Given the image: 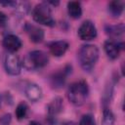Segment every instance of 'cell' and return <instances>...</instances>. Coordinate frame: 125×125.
<instances>
[{
    "mask_svg": "<svg viewBox=\"0 0 125 125\" xmlns=\"http://www.w3.org/2000/svg\"><path fill=\"white\" fill-rule=\"evenodd\" d=\"M31 15H32V19L37 23L51 26V27L56 24V21L54 20V18L52 16L51 8L46 2L37 4L33 8Z\"/></svg>",
    "mask_w": 125,
    "mask_h": 125,
    "instance_id": "obj_3",
    "label": "cell"
},
{
    "mask_svg": "<svg viewBox=\"0 0 125 125\" xmlns=\"http://www.w3.org/2000/svg\"><path fill=\"white\" fill-rule=\"evenodd\" d=\"M24 93L26 98L32 102V103H36L39 100H41L42 98V89L35 83H29L26 85L25 89H24Z\"/></svg>",
    "mask_w": 125,
    "mask_h": 125,
    "instance_id": "obj_12",
    "label": "cell"
},
{
    "mask_svg": "<svg viewBox=\"0 0 125 125\" xmlns=\"http://www.w3.org/2000/svg\"><path fill=\"white\" fill-rule=\"evenodd\" d=\"M12 121V116L10 113H5L0 117V125H10Z\"/></svg>",
    "mask_w": 125,
    "mask_h": 125,
    "instance_id": "obj_22",
    "label": "cell"
},
{
    "mask_svg": "<svg viewBox=\"0 0 125 125\" xmlns=\"http://www.w3.org/2000/svg\"><path fill=\"white\" fill-rule=\"evenodd\" d=\"M62 125H78L76 122L74 121H70V120H67V121H64Z\"/></svg>",
    "mask_w": 125,
    "mask_h": 125,
    "instance_id": "obj_25",
    "label": "cell"
},
{
    "mask_svg": "<svg viewBox=\"0 0 125 125\" xmlns=\"http://www.w3.org/2000/svg\"><path fill=\"white\" fill-rule=\"evenodd\" d=\"M67 13L70 18L77 20L82 16V6L78 1H70L67 3Z\"/></svg>",
    "mask_w": 125,
    "mask_h": 125,
    "instance_id": "obj_16",
    "label": "cell"
},
{
    "mask_svg": "<svg viewBox=\"0 0 125 125\" xmlns=\"http://www.w3.org/2000/svg\"><path fill=\"white\" fill-rule=\"evenodd\" d=\"M123 46L124 44L122 42H117L113 39H108L104 43V50L110 60H116L119 57L120 52L123 50Z\"/></svg>",
    "mask_w": 125,
    "mask_h": 125,
    "instance_id": "obj_8",
    "label": "cell"
},
{
    "mask_svg": "<svg viewBox=\"0 0 125 125\" xmlns=\"http://www.w3.org/2000/svg\"><path fill=\"white\" fill-rule=\"evenodd\" d=\"M113 82L110 81L109 84L106 85L105 89H104V93L103 95V104L104 107H106V104H109V101L111 100L112 97V92H113Z\"/></svg>",
    "mask_w": 125,
    "mask_h": 125,
    "instance_id": "obj_19",
    "label": "cell"
},
{
    "mask_svg": "<svg viewBox=\"0 0 125 125\" xmlns=\"http://www.w3.org/2000/svg\"><path fill=\"white\" fill-rule=\"evenodd\" d=\"M108 13L113 18H118L121 16L124 10V2L119 0H114L108 3Z\"/></svg>",
    "mask_w": 125,
    "mask_h": 125,
    "instance_id": "obj_15",
    "label": "cell"
},
{
    "mask_svg": "<svg viewBox=\"0 0 125 125\" xmlns=\"http://www.w3.org/2000/svg\"><path fill=\"white\" fill-rule=\"evenodd\" d=\"M4 67L8 74L16 76L21 73V63L18 56L10 53V54L6 55V57L4 59Z\"/></svg>",
    "mask_w": 125,
    "mask_h": 125,
    "instance_id": "obj_6",
    "label": "cell"
},
{
    "mask_svg": "<svg viewBox=\"0 0 125 125\" xmlns=\"http://www.w3.org/2000/svg\"><path fill=\"white\" fill-rule=\"evenodd\" d=\"M16 117L18 120H23L24 118L27 117L28 114V105L24 103V102H21L17 107H16V111H15Z\"/></svg>",
    "mask_w": 125,
    "mask_h": 125,
    "instance_id": "obj_17",
    "label": "cell"
},
{
    "mask_svg": "<svg viewBox=\"0 0 125 125\" xmlns=\"http://www.w3.org/2000/svg\"><path fill=\"white\" fill-rule=\"evenodd\" d=\"M62 99L61 97H55L48 104L47 109H48V115L49 117H56L63 107V103Z\"/></svg>",
    "mask_w": 125,
    "mask_h": 125,
    "instance_id": "obj_13",
    "label": "cell"
},
{
    "mask_svg": "<svg viewBox=\"0 0 125 125\" xmlns=\"http://www.w3.org/2000/svg\"><path fill=\"white\" fill-rule=\"evenodd\" d=\"M114 114L108 107H104L102 125H114Z\"/></svg>",
    "mask_w": 125,
    "mask_h": 125,
    "instance_id": "obj_18",
    "label": "cell"
},
{
    "mask_svg": "<svg viewBox=\"0 0 125 125\" xmlns=\"http://www.w3.org/2000/svg\"><path fill=\"white\" fill-rule=\"evenodd\" d=\"M89 95V85L85 80L71 83L67 89V98L74 105H82Z\"/></svg>",
    "mask_w": 125,
    "mask_h": 125,
    "instance_id": "obj_2",
    "label": "cell"
},
{
    "mask_svg": "<svg viewBox=\"0 0 125 125\" xmlns=\"http://www.w3.org/2000/svg\"><path fill=\"white\" fill-rule=\"evenodd\" d=\"M49 62V57L47 53L41 50H34L27 54L23 60V65L25 68L32 70L36 68L44 67Z\"/></svg>",
    "mask_w": 125,
    "mask_h": 125,
    "instance_id": "obj_4",
    "label": "cell"
},
{
    "mask_svg": "<svg viewBox=\"0 0 125 125\" xmlns=\"http://www.w3.org/2000/svg\"><path fill=\"white\" fill-rule=\"evenodd\" d=\"M2 45L3 47L10 53H15L17 51H19L21 48V40L15 34H8L4 37L3 41H2Z\"/></svg>",
    "mask_w": 125,
    "mask_h": 125,
    "instance_id": "obj_10",
    "label": "cell"
},
{
    "mask_svg": "<svg viewBox=\"0 0 125 125\" xmlns=\"http://www.w3.org/2000/svg\"><path fill=\"white\" fill-rule=\"evenodd\" d=\"M71 65L67 64L62 69L58 70L57 72H54L50 76V84L54 89H61L64 86L66 77L71 73Z\"/></svg>",
    "mask_w": 125,
    "mask_h": 125,
    "instance_id": "obj_5",
    "label": "cell"
},
{
    "mask_svg": "<svg viewBox=\"0 0 125 125\" xmlns=\"http://www.w3.org/2000/svg\"><path fill=\"white\" fill-rule=\"evenodd\" d=\"M104 31L108 36L112 38H118L124 34L125 26L122 22L117 24H106L104 26Z\"/></svg>",
    "mask_w": 125,
    "mask_h": 125,
    "instance_id": "obj_14",
    "label": "cell"
},
{
    "mask_svg": "<svg viewBox=\"0 0 125 125\" xmlns=\"http://www.w3.org/2000/svg\"><path fill=\"white\" fill-rule=\"evenodd\" d=\"M17 2L16 1H0V5L1 6H4V7H16L17 6Z\"/></svg>",
    "mask_w": 125,
    "mask_h": 125,
    "instance_id": "obj_23",
    "label": "cell"
},
{
    "mask_svg": "<svg viewBox=\"0 0 125 125\" xmlns=\"http://www.w3.org/2000/svg\"><path fill=\"white\" fill-rule=\"evenodd\" d=\"M99 56H100V51L96 45L93 44L82 45L78 52V60L82 69L85 71H91L95 67L99 60Z\"/></svg>",
    "mask_w": 125,
    "mask_h": 125,
    "instance_id": "obj_1",
    "label": "cell"
},
{
    "mask_svg": "<svg viewBox=\"0 0 125 125\" xmlns=\"http://www.w3.org/2000/svg\"><path fill=\"white\" fill-rule=\"evenodd\" d=\"M18 5V4H17ZM17 13L19 14V15H21V16H24V15H26L27 14V12L29 11V4L27 3V2H21V3H20L19 5H18V7H17Z\"/></svg>",
    "mask_w": 125,
    "mask_h": 125,
    "instance_id": "obj_21",
    "label": "cell"
},
{
    "mask_svg": "<svg viewBox=\"0 0 125 125\" xmlns=\"http://www.w3.org/2000/svg\"><path fill=\"white\" fill-rule=\"evenodd\" d=\"M50 53L54 57H62L68 49V43L64 40H57L49 43L48 45Z\"/></svg>",
    "mask_w": 125,
    "mask_h": 125,
    "instance_id": "obj_11",
    "label": "cell"
},
{
    "mask_svg": "<svg viewBox=\"0 0 125 125\" xmlns=\"http://www.w3.org/2000/svg\"><path fill=\"white\" fill-rule=\"evenodd\" d=\"M78 37L83 41H90L97 37V28L93 21H85L81 23L77 31Z\"/></svg>",
    "mask_w": 125,
    "mask_h": 125,
    "instance_id": "obj_7",
    "label": "cell"
},
{
    "mask_svg": "<svg viewBox=\"0 0 125 125\" xmlns=\"http://www.w3.org/2000/svg\"><path fill=\"white\" fill-rule=\"evenodd\" d=\"M24 30L29 38V40L33 43H40L44 39V30L32 23L26 22L24 25Z\"/></svg>",
    "mask_w": 125,
    "mask_h": 125,
    "instance_id": "obj_9",
    "label": "cell"
},
{
    "mask_svg": "<svg viewBox=\"0 0 125 125\" xmlns=\"http://www.w3.org/2000/svg\"><path fill=\"white\" fill-rule=\"evenodd\" d=\"M28 125H41V124H40L39 122H37V121H35V120H33V121H30Z\"/></svg>",
    "mask_w": 125,
    "mask_h": 125,
    "instance_id": "obj_27",
    "label": "cell"
},
{
    "mask_svg": "<svg viewBox=\"0 0 125 125\" xmlns=\"http://www.w3.org/2000/svg\"><path fill=\"white\" fill-rule=\"evenodd\" d=\"M79 125H97V124H96V120L94 116L90 113H87L81 117L79 121Z\"/></svg>",
    "mask_w": 125,
    "mask_h": 125,
    "instance_id": "obj_20",
    "label": "cell"
},
{
    "mask_svg": "<svg viewBox=\"0 0 125 125\" xmlns=\"http://www.w3.org/2000/svg\"><path fill=\"white\" fill-rule=\"evenodd\" d=\"M7 20H8V18H7V16H6V14H4L3 12L0 11V26L6 25Z\"/></svg>",
    "mask_w": 125,
    "mask_h": 125,
    "instance_id": "obj_24",
    "label": "cell"
},
{
    "mask_svg": "<svg viewBox=\"0 0 125 125\" xmlns=\"http://www.w3.org/2000/svg\"><path fill=\"white\" fill-rule=\"evenodd\" d=\"M46 3H47L49 6H50V5H53V6H58V5L60 4V2H59V1H47Z\"/></svg>",
    "mask_w": 125,
    "mask_h": 125,
    "instance_id": "obj_26",
    "label": "cell"
}]
</instances>
